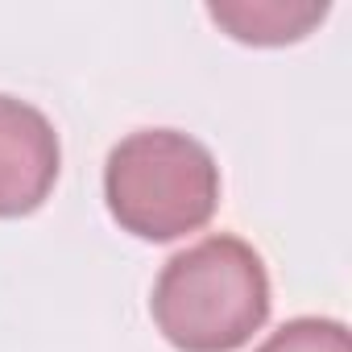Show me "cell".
<instances>
[{"label": "cell", "mask_w": 352, "mask_h": 352, "mask_svg": "<svg viewBox=\"0 0 352 352\" xmlns=\"http://www.w3.org/2000/svg\"><path fill=\"white\" fill-rule=\"evenodd\" d=\"M149 311L174 348L236 352L270 315V274L241 236H208L162 265Z\"/></svg>", "instance_id": "obj_1"}, {"label": "cell", "mask_w": 352, "mask_h": 352, "mask_svg": "<svg viewBox=\"0 0 352 352\" xmlns=\"http://www.w3.org/2000/svg\"><path fill=\"white\" fill-rule=\"evenodd\" d=\"M112 220L141 241H179L199 232L220 204V166L179 129L129 133L104 170Z\"/></svg>", "instance_id": "obj_2"}, {"label": "cell", "mask_w": 352, "mask_h": 352, "mask_svg": "<svg viewBox=\"0 0 352 352\" xmlns=\"http://www.w3.org/2000/svg\"><path fill=\"white\" fill-rule=\"evenodd\" d=\"M58 179L54 124L25 100L0 96V220L30 216Z\"/></svg>", "instance_id": "obj_3"}, {"label": "cell", "mask_w": 352, "mask_h": 352, "mask_svg": "<svg viewBox=\"0 0 352 352\" xmlns=\"http://www.w3.org/2000/svg\"><path fill=\"white\" fill-rule=\"evenodd\" d=\"M208 13L236 38L253 46H286L307 38L323 17L327 5H286V0H236V5H208Z\"/></svg>", "instance_id": "obj_4"}, {"label": "cell", "mask_w": 352, "mask_h": 352, "mask_svg": "<svg viewBox=\"0 0 352 352\" xmlns=\"http://www.w3.org/2000/svg\"><path fill=\"white\" fill-rule=\"evenodd\" d=\"M257 352H352V344H348V327L340 319L307 315V319L282 323Z\"/></svg>", "instance_id": "obj_5"}]
</instances>
